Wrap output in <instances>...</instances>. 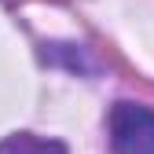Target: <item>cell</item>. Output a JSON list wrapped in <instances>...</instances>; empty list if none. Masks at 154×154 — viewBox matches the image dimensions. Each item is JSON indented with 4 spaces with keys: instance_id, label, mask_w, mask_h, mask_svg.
I'll return each mask as SVG.
<instances>
[{
    "instance_id": "obj_1",
    "label": "cell",
    "mask_w": 154,
    "mask_h": 154,
    "mask_svg": "<svg viewBox=\"0 0 154 154\" xmlns=\"http://www.w3.org/2000/svg\"><path fill=\"white\" fill-rule=\"evenodd\" d=\"M114 154H154V110L140 103H118L110 110Z\"/></svg>"
},
{
    "instance_id": "obj_2",
    "label": "cell",
    "mask_w": 154,
    "mask_h": 154,
    "mask_svg": "<svg viewBox=\"0 0 154 154\" xmlns=\"http://www.w3.org/2000/svg\"><path fill=\"white\" fill-rule=\"evenodd\" d=\"M0 154H66L59 140L33 136V132H15V136L0 140Z\"/></svg>"
}]
</instances>
